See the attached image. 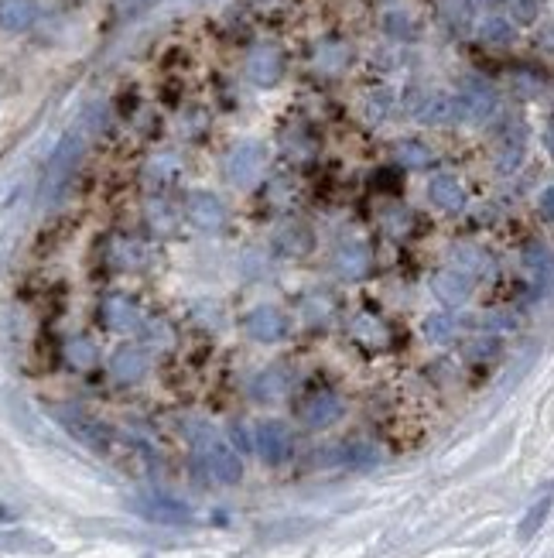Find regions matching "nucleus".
Listing matches in <instances>:
<instances>
[{
	"label": "nucleus",
	"mask_w": 554,
	"mask_h": 558,
	"mask_svg": "<svg viewBox=\"0 0 554 558\" xmlns=\"http://www.w3.org/2000/svg\"><path fill=\"white\" fill-rule=\"evenodd\" d=\"M192 446H196V456H199V463L205 466V473L222 483V487H233V483H240V476H244V463H240V452L229 446L226 439H220L209 425H196L192 432Z\"/></svg>",
	"instance_id": "nucleus-1"
},
{
	"label": "nucleus",
	"mask_w": 554,
	"mask_h": 558,
	"mask_svg": "<svg viewBox=\"0 0 554 558\" xmlns=\"http://www.w3.org/2000/svg\"><path fill=\"white\" fill-rule=\"evenodd\" d=\"M79 151H83V141H79L76 134H68L66 141L59 144V151L52 155L48 172H44V196H48V199L59 196L62 185L72 179V168H76V161H79Z\"/></svg>",
	"instance_id": "nucleus-2"
},
{
	"label": "nucleus",
	"mask_w": 554,
	"mask_h": 558,
	"mask_svg": "<svg viewBox=\"0 0 554 558\" xmlns=\"http://www.w3.org/2000/svg\"><path fill=\"white\" fill-rule=\"evenodd\" d=\"M298 418L309 425V428H329L342 418V401L335 391H315L309 394L301 408H298Z\"/></svg>",
	"instance_id": "nucleus-3"
},
{
	"label": "nucleus",
	"mask_w": 554,
	"mask_h": 558,
	"mask_svg": "<svg viewBox=\"0 0 554 558\" xmlns=\"http://www.w3.org/2000/svg\"><path fill=\"white\" fill-rule=\"evenodd\" d=\"M291 432L281 422L257 425V452L267 466H281L291 459Z\"/></svg>",
	"instance_id": "nucleus-4"
},
{
	"label": "nucleus",
	"mask_w": 554,
	"mask_h": 558,
	"mask_svg": "<svg viewBox=\"0 0 554 558\" xmlns=\"http://www.w3.org/2000/svg\"><path fill=\"white\" fill-rule=\"evenodd\" d=\"M133 507H137L141 517L157 521V524H185L189 521V507L181 500H175V497H168V493H148Z\"/></svg>",
	"instance_id": "nucleus-5"
},
{
	"label": "nucleus",
	"mask_w": 554,
	"mask_h": 558,
	"mask_svg": "<svg viewBox=\"0 0 554 558\" xmlns=\"http://www.w3.org/2000/svg\"><path fill=\"white\" fill-rule=\"evenodd\" d=\"M246 72L257 86H274L285 72V55L277 52L274 45H257L246 59Z\"/></svg>",
	"instance_id": "nucleus-6"
},
{
	"label": "nucleus",
	"mask_w": 554,
	"mask_h": 558,
	"mask_svg": "<svg viewBox=\"0 0 554 558\" xmlns=\"http://www.w3.org/2000/svg\"><path fill=\"white\" fill-rule=\"evenodd\" d=\"M185 209H189V220L205 233H216V230L226 226V209L213 192H192Z\"/></svg>",
	"instance_id": "nucleus-7"
},
{
	"label": "nucleus",
	"mask_w": 554,
	"mask_h": 558,
	"mask_svg": "<svg viewBox=\"0 0 554 558\" xmlns=\"http://www.w3.org/2000/svg\"><path fill=\"white\" fill-rule=\"evenodd\" d=\"M246 333L253 339H261V343H277V339L288 336V319L277 309H267V305L264 309H253L246 315Z\"/></svg>",
	"instance_id": "nucleus-8"
},
{
	"label": "nucleus",
	"mask_w": 554,
	"mask_h": 558,
	"mask_svg": "<svg viewBox=\"0 0 554 558\" xmlns=\"http://www.w3.org/2000/svg\"><path fill=\"white\" fill-rule=\"evenodd\" d=\"M264 165V148L261 144H240L233 155L226 158V179L229 182H250Z\"/></svg>",
	"instance_id": "nucleus-9"
},
{
	"label": "nucleus",
	"mask_w": 554,
	"mask_h": 558,
	"mask_svg": "<svg viewBox=\"0 0 554 558\" xmlns=\"http://www.w3.org/2000/svg\"><path fill=\"white\" fill-rule=\"evenodd\" d=\"M148 353L141 346H120L110 357V374L116 380H141L148 374Z\"/></svg>",
	"instance_id": "nucleus-10"
},
{
	"label": "nucleus",
	"mask_w": 554,
	"mask_h": 558,
	"mask_svg": "<svg viewBox=\"0 0 554 558\" xmlns=\"http://www.w3.org/2000/svg\"><path fill=\"white\" fill-rule=\"evenodd\" d=\"M38 18V0H0V28L4 31H28Z\"/></svg>",
	"instance_id": "nucleus-11"
},
{
	"label": "nucleus",
	"mask_w": 554,
	"mask_h": 558,
	"mask_svg": "<svg viewBox=\"0 0 554 558\" xmlns=\"http://www.w3.org/2000/svg\"><path fill=\"white\" fill-rule=\"evenodd\" d=\"M418 117H422L424 124H452V120L466 117V113H462L459 96H445V93H435V96H428V100L422 103Z\"/></svg>",
	"instance_id": "nucleus-12"
},
{
	"label": "nucleus",
	"mask_w": 554,
	"mask_h": 558,
	"mask_svg": "<svg viewBox=\"0 0 554 558\" xmlns=\"http://www.w3.org/2000/svg\"><path fill=\"white\" fill-rule=\"evenodd\" d=\"M428 199L435 202L438 209H445V213H459L466 206V192H462V185L452 179V175H438V179H431V185H428Z\"/></svg>",
	"instance_id": "nucleus-13"
},
{
	"label": "nucleus",
	"mask_w": 554,
	"mask_h": 558,
	"mask_svg": "<svg viewBox=\"0 0 554 558\" xmlns=\"http://www.w3.org/2000/svg\"><path fill=\"white\" fill-rule=\"evenodd\" d=\"M335 264L346 278H363L370 271V247L363 240H346L335 254Z\"/></svg>",
	"instance_id": "nucleus-14"
},
{
	"label": "nucleus",
	"mask_w": 554,
	"mask_h": 558,
	"mask_svg": "<svg viewBox=\"0 0 554 558\" xmlns=\"http://www.w3.org/2000/svg\"><path fill=\"white\" fill-rule=\"evenodd\" d=\"M431 288H435V295L442 298V302H448V305H462L469 298V278L462 274V271L448 268L442 271V274H435V281H431Z\"/></svg>",
	"instance_id": "nucleus-15"
},
{
	"label": "nucleus",
	"mask_w": 554,
	"mask_h": 558,
	"mask_svg": "<svg viewBox=\"0 0 554 558\" xmlns=\"http://www.w3.org/2000/svg\"><path fill=\"white\" fill-rule=\"evenodd\" d=\"M459 103H462V113L466 117H489L496 110V93L483 86V83H466V90L459 93Z\"/></svg>",
	"instance_id": "nucleus-16"
},
{
	"label": "nucleus",
	"mask_w": 554,
	"mask_h": 558,
	"mask_svg": "<svg viewBox=\"0 0 554 558\" xmlns=\"http://www.w3.org/2000/svg\"><path fill=\"white\" fill-rule=\"evenodd\" d=\"M96 346H92V339H86V336H79V339H72L66 346V360L76 367V370H89L92 363H96Z\"/></svg>",
	"instance_id": "nucleus-17"
},
{
	"label": "nucleus",
	"mask_w": 554,
	"mask_h": 558,
	"mask_svg": "<svg viewBox=\"0 0 554 558\" xmlns=\"http://www.w3.org/2000/svg\"><path fill=\"white\" fill-rule=\"evenodd\" d=\"M431 151L418 141H400L397 144V165L400 168H428Z\"/></svg>",
	"instance_id": "nucleus-18"
},
{
	"label": "nucleus",
	"mask_w": 554,
	"mask_h": 558,
	"mask_svg": "<svg viewBox=\"0 0 554 558\" xmlns=\"http://www.w3.org/2000/svg\"><path fill=\"white\" fill-rule=\"evenodd\" d=\"M103 312L110 315V326H137V322H133L137 312H133V305L127 298H107V302H103Z\"/></svg>",
	"instance_id": "nucleus-19"
},
{
	"label": "nucleus",
	"mask_w": 554,
	"mask_h": 558,
	"mask_svg": "<svg viewBox=\"0 0 554 558\" xmlns=\"http://www.w3.org/2000/svg\"><path fill=\"white\" fill-rule=\"evenodd\" d=\"M479 35H483V42H489V45H507L513 38L510 21H503V18H486L483 28H479Z\"/></svg>",
	"instance_id": "nucleus-20"
},
{
	"label": "nucleus",
	"mask_w": 554,
	"mask_h": 558,
	"mask_svg": "<svg viewBox=\"0 0 554 558\" xmlns=\"http://www.w3.org/2000/svg\"><path fill=\"white\" fill-rule=\"evenodd\" d=\"M285 387H288L285 374H274V370H270V374H261V377H257V384H253V394H257V398H277Z\"/></svg>",
	"instance_id": "nucleus-21"
},
{
	"label": "nucleus",
	"mask_w": 554,
	"mask_h": 558,
	"mask_svg": "<svg viewBox=\"0 0 554 558\" xmlns=\"http://www.w3.org/2000/svg\"><path fill=\"white\" fill-rule=\"evenodd\" d=\"M366 333V343H383L387 339V326L380 322V319H370V315H363V319H356V326H353V336H363Z\"/></svg>",
	"instance_id": "nucleus-22"
},
{
	"label": "nucleus",
	"mask_w": 554,
	"mask_h": 558,
	"mask_svg": "<svg viewBox=\"0 0 554 558\" xmlns=\"http://www.w3.org/2000/svg\"><path fill=\"white\" fill-rule=\"evenodd\" d=\"M342 456H346V463H353V466H370V463H377V452L370 446H363V442H353L349 449H342Z\"/></svg>",
	"instance_id": "nucleus-23"
},
{
	"label": "nucleus",
	"mask_w": 554,
	"mask_h": 558,
	"mask_svg": "<svg viewBox=\"0 0 554 558\" xmlns=\"http://www.w3.org/2000/svg\"><path fill=\"white\" fill-rule=\"evenodd\" d=\"M318 62H322V69H339L346 62V48H322Z\"/></svg>",
	"instance_id": "nucleus-24"
},
{
	"label": "nucleus",
	"mask_w": 554,
	"mask_h": 558,
	"mask_svg": "<svg viewBox=\"0 0 554 558\" xmlns=\"http://www.w3.org/2000/svg\"><path fill=\"white\" fill-rule=\"evenodd\" d=\"M510 7L520 21H534L537 18V0H510Z\"/></svg>",
	"instance_id": "nucleus-25"
},
{
	"label": "nucleus",
	"mask_w": 554,
	"mask_h": 558,
	"mask_svg": "<svg viewBox=\"0 0 554 558\" xmlns=\"http://www.w3.org/2000/svg\"><path fill=\"white\" fill-rule=\"evenodd\" d=\"M445 329H448V322H445V319H431V322H428V333L431 336H442Z\"/></svg>",
	"instance_id": "nucleus-26"
}]
</instances>
